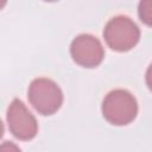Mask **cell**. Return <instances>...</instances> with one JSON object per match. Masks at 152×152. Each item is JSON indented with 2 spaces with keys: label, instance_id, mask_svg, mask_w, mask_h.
I'll return each mask as SVG.
<instances>
[{
  "label": "cell",
  "instance_id": "cell-1",
  "mask_svg": "<svg viewBox=\"0 0 152 152\" xmlns=\"http://www.w3.org/2000/svg\"><path fill=\"white\" fill-rule=\"evenodd\" d=\"M102 115L112 125L125 126L131 124L138 114V102L126 89L109 91L102 101Z\"/></svg>",
  "mask_w": 152,
  "mask_h": 152
},
{
  "label": "cell",
  "instance_id": "cell-4",
  "mask_svg": "<svg viewBox=\"0 0 152 152\" xmlns=\"http://www.w3.org/2000/svg\"><path fill=\"white\" fill-rule=\"evenodd\" d=\"M70 55L76 64L83 68H95L102 63L104 49L95 36L82 33L72 39Z\"/></svg>",
  "mask_w": 152,
  "mask_h": 152
},
{
  "label": "cell",
  "instance_id": "cell-7",
  "mask_svg": "<svg viewBox=\"0 0 152 152\" xmlns=\"http://www.w3.org/2000/svg\"><path fill=\"white\" fill-rule=\"evenodd\" d=\"M0 152H21V150L12 141H4L0 146Z\"/></svg>",
  "mask_w": 152,
  "mask_h": 152
},
{
  "label": "cell",
  "instance_id": "cell-3",
  "mask_svg": "<svg viewBox=\"0 0 152 152\" xmlns=\"http://www.w3.org/2000/svg\"><path fill=\"white\" fill-rule=\"evenodd\" d=\"M27 97L32 107L42 115L55 114L63 103V93L59 86L46 77L34 78L27 90Z\"/></svg>",
  "mask_w": 152,
  "mask_h": 152
},
{
  "label": "cell",
  "instance_id": "cell-8",
  "mask_svg": "<svg viewBox=\"0 0 152 152\" xmlns=\"http://www.w3.org/2000/svg\"><path fill=\"white\" fill-rule=\"evenodd\" d=\"M145 80H146V84H147L148 89L152 91V63L148 65V68H147V70H146Z\"/></svg>",
  "mask_w": 152,
  "mask_h": 152
},
{
  "label": "cell",
  "instance_id": "cell-5",
  "mask_svg": "<svg viewBox=\"0 0 152 152\" xmlns=\"http://www.w3.org/2000/svg\"><path fill=\"white\" fill-rule=\"evenodd\" d=\"M7 124L10 132L19 140H31L38 132L36 118L19 99H14L8 106Z\"/></svg>",
  "mask_w": 152,
  "mask_h": 152
},
{
  "label": "cell",
  "instance_id": "cell-6",
  "mask_svg": "<svg viewBox=\"0 0 152 152\" xmlns=\"http://www.w3.org/2000/svg\"><path fill=\"white\" fill-rule=\"evenodd\" d=\"M138 14L140 20L152 27V0H142L138 5Z\"/></svg>",
  "mask_w": 152,
  "mask_h": 152
},
{
  "label": "cell",
  "instance_id": "cell-2",
  "mask_svg": "<svg viewBox=\"0 0 152 152\" xmlns=\"http://www.w3.org/2000/svg\"><path fill=\"white\" fill-rule=\"evenodd\" d=\"M103 38L112 50L126 52L138 44L140 30L129 17L116 15L107 21L103 28Z\"/></svg>",
  "mask_w": 152,
  "mask_h": 152
}]
</instances>
